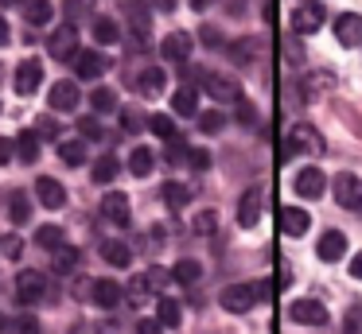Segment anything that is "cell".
Instances as JSON below:
<instances>
[{
	"mask_svg": "<svg viewBox=\"0 0 362 334\" xmlns=\"http://www.w3.org/2000/svg\"><path fill=\"white\" fill-rule=\"evenodd\" d=\"M40 82H43V62L40 59H24L16 66V78H12L16 93H20V97H32V93L40 90Z\"/></svg>",
	"mask_w": 362,
	"mask_h": 334,
	"instance_id": "cell-6",
	"label": "cell"
},
{
	"mask_svg": "<svg viewBox=\"0 0 362 334\" xmlns=\"http://www.w3.org/2000/svg\"><path fill=\"white\" fill-rule=\"evenodd\" d=\"M12 330H16V334H40V318H35V315H20L16 323H12Z\"/></svg>",
	"mask_w": 362,
	"mask_h": 334,
	"instance_id": "cell-42",
	"label": "cell"
},
{
	"mask_svg": "<svg viewBox=\"0 0 362 334\" xmlns=\"http://www.w3.org/2000/svg\"><path fill=\"white\" fill-rule=\"evenodd\" d=\"M51 12H55V8H51L47 0H24V20H28V23H35V28L51 23Z\"/></svg>",
	"mask_w": 362,
	"mask_h": 334,
	"instance_id": "cell-30",
	"label": "cell"
},
{
	"mask_svg": "<svg viewBox=\"0 0 362 334\" xmlns=\"http://www.w3.org/2000/svg\"><path fill=\"white\" fill-rule=\"evenodd\" d=\"M288 318L292 323H304V326H323L327 323V307L320 299H296L288 307Z\"/></svg>",
	"mask_w": 362,
	"mask_h": 334,
	"instance_id": "cell-10",
	"label": "cell"
},
{
	"mask_svg": "<svg viewBox=\"0 0 362 334\" xmlns=\"http://www.w3.org/2000/svg\"><path fill=\"white\" fill-rule=\"evenodd\" d=\"M35 132H43L47 140L63 136V132H59V121H55V117H40V121H35Z\"/></svg>",
	"mask_w": 362,
	"mask_h": 334,
	"instance_id": "cell-43",
	"label": "cell"
},
{
	"mask_svg": "<svg viewBox=\"0 0 362 334\" xmlns=\"http://www.w3.org/2000/svg\"><path fill=\"white\" fill-rule=\"evenodd\" d=\"M315 253H320V261H339V256L346 253V237L339 229H327L320 237V249H315Z\"/></svg>",
	"mask_w": 362,
	"mask_h": 334,
	"instance_id": "cell-23",
	"label": "cell"
},
{
	"mask_svg": "<svg viewBox=\"0 0 362 334\" xmlns=\"http://www.w3.org/2000/svg\"><path fill=\"white\" fill-rule=\"evenodd\" d=\"M78 85L71 82V78H63V82L51 85V105H55V113H74L78 109Z\"/></svg>",
	"mask_w": 362,
	"mask_h": 334,
	"instance_id": "cell-13",
	"label": "cell"
},
{
	"mask_svg": "<svg viewBox=\"0 0 362 334\" xmlns=\"http://www.w3.org/2000/svg\"><path fill=\"white\" fill-rule=\"evenodd\" d=\"M343 334H362V307H346V315H343Z\"/></svg>",
	"mask_w": 362,
	"mask_h": 334,
	"instance_id": "cell-40",
	"label": "cell"
},
{
	"mask_svg": "<svg viewBox=\"0 0 362 334\" xmlns=\"http://www.w3.org/2000/svg\"><path fill=\"white\" fill-rule=\"evenodd\" d=\"M148 129L156 132L160 140H180V132H175V121H172V117H164V113L148 117Z\"/></svg>",
	"mask_w": 362,
	"mask_h": 334,
	"instance_id": "cell-36",
	"label": "cell"
},
{
	"mask_svg": "<svg viewBox=\"0 0 362 334\" xmlns=\"http://www.w3.org/2000/svg\"><path fill=\"white\" fill-rule=\"evenodd\" d=\"M90 295H94L98 307H117V303H121V284H117V280H94Z\"/></svg>",
	"mask_w": 362,
	"mask_h": 334,
	"instance_id": "cell-22",
	"label": "cell"
},
{
	"mask_svg": "<svg viewBox=\"0 0 362 334\" xmlns=\"http://www.w3.org/2000/svg\"><path fill=\"white\" fill-rule=\"evenodd\" d=\"M125 20H129V31H133V43L136 47H148V39H152V12H148V4L129 0V4H125Z\"/></svg>",
	"mask_w": 362,
	"mask_h": 334,
	"instance_id": "cell-2",
	"label": "cell"
},
{
	"mask_svg": "<svg viewBox=\"0 0 362 334\" xmlns=\"http://www.w3.org/2000/svg\"><path fill=\"white\" fill-rule=\"evenodd\" d=\"M199 129H203V132H218L222 129V113H214V109H211V113H203V117H199Z\"/></svg>",
	"mask_w": 362,
	"mask_h": 334,
	"instance_id": "cell-47",
	"label": "cell"
},
{
	"mask_svg": "<svg viewBox=\"0 0 362 334\" xmlns=\"http://www.w3.org/2000/svg\"><path fill=\"white\" fill-rule=\"evenodd\" d=\"M102 217L105 222H113V225H129V198L121 191H113V194H105L102 198Z\"/></svg>",
	"mask_w": 362,
	"mask_h": 334,
	"instance_id": "cell-19",
	"label": "cell"
},
{
	"mask_svg": "<svg viewBox=\"0 0 362 334\" xmlns=\"http://www.w3.org/2000/svg\"><path fill=\"white\" fill-rule=\"evenodd\" d=\"M35 241H40L43 249H51V253H55V249H63V229H59V225H40Z\"/></svg>",
	"mask_w": 362,
	"mask_h": 334,
	"instance_id": "cell-37",
	"label": "cell"
},
{
	"mask_svg": "<svg viewBox=\"0 0 362 334\" xmlns=\"http://www.w3.org/2000/svg\"><path fill=\"white\" fill-rule=\"evenodd\" d=\"M300 152H323V140L315 136L312 124H296V129L288 132V140L281 144V155L288 160V155H300Z\"/></svg>",
	"mask_w": 362,
	"mask_h": 334,
	"instance_id": "cell-3",
	"label": "cell"
},
{
	"mask_svg": "<svg viewBox=\"0 0 362 334\" xmlns=\"http://www.w3.org/2000/svg\"><path fill=\"white\" fill-rule=\"evenodd\" d=\"M238 121H242V124H250V129H253V124H257V113H253V105H250V101H238Z\"/></svg>",
	"mask_w": 362,
	"mask_h": 334,
	"instance_id": "cell-48",
	"label": "cell"
},
{
	"mask_svg": "<svg viewBox=\"0 0 362 334\" xmlns=\"http://www.w3.org/2000/svg\"><path fill=\"white\" fill-rule=\"evenodd\" d=\"M214 225H218V217H214V210H203V214L195 217V233H214Z\"/></svg>",
	"mask_w": 362,
	"mask_h": 334,
	"instance_id": "cell-44",
	"label": "cell"
},
{
	"mask_svg": "<svg viewBox=\"0 0 362 334\" xmlns=\"http://www.w3.org/2000/svg\"><path fill=\"white\" fill-rule=\"evenodd\" d=\"M152 167H156V155L148 152V148H133V155H129V171H133L136 179L152 175Z\"/></svg>",
	"mask_w": 362,
	"mask_h": 334,
	"instance_id": "cell-27",
	"label": "cell"
},
{
	"mask_svg": "<svg viewBox=\"0 0 362 334\" xmlns=\"http://www.w3.org/2000/svg\"><path fill=\"white\" fill-rule=\"evenodd\" d=\"M160 198L168 202V210H183V206H187V198H191V191H187L183 183H164Z\"/></svg>",
	"mask_w": 362,
	"mask_h": 334,
	"instance_id": "cell-31",
	"label": "cell"
},
{
	"mask_svg": "<svg viewBox=\"0 0 362 334\" xmlns=\"http://www.w3.org/2000/svg\"><path fill=\"white\" fill-rule=\"evenodd\" d=\"M320 28H323V4H304L292 12V31L296 35H312Z\"/></svg>",
	"mask_w": 362,
	"mask_h": 334,
	"instance_id": "cell-12",
	"label": "cell"
},
{
	"mask_svg": "<svg viewBox=\"0 0 362 334\" xmlns=\"http://www.w3.org/2000/svg\"><path fill=\"white\" fill-rule=\"evenodd\" d=\"M117 35H121V31H117V23H113V20H105V16H102V20H94V39H98V43L110 47V43H117Z\"/></svg>",
	"mask_w": 362,
	"mask_h": 334,
	"instance_id": "cell-38",
	"label": "cell"
},
{
	"mask_svg": "<svg viewBox=\"0 0 362 334\" xmlns=\"http://www.w3.org/2000/svg\"><path fill=\"white\" fill-rule=\"evenodd\" d=\"M102 70H105V54L102 51H78L74 54V74L78 78H102Z\"/></svg>",
	"mask_w": 362,
	"mask_h": 334,
	"instance_id": "cell-18",
	"label": "cell"
},
{
	"mask_svg": "<svg viewBox=\"0 0 362 334\" xmlns=\"http://www.w3.org/2000/svg\"><path fill=\"white\" fill-rule=\"evenodd\" d=\"M98 253H102V261L113 264V268H129V264H133V249H129L125 241H102Z\"/></svg>",
	"mask_w": 362,
	"mask_h": 334,
	"instance_id": "cell-21",
	"label": "cell"
},
{
	"mask_svg": "<svg viewBox=\"0 0 362 334\" xmlns=\"http://www.w3.org/2000/svg\"><path fill=\"white\" fill-rule=\"evenodd\" d=\"M152 4H156L160 12H172V8H175V0H152Z\"/></svg>",
	"mask_w": 362,
	"mask_h": 334,
	"instance_id": "cell-55",
	"label": "cell"
},
{
	"mask_svg": "<svg viewBox=\"0 0 362 334\" xmlns=\"http://www.w3.org/2000/svg\"><path fill=\"white\" fill-rule=\"evenodd\" d=\"M335 198L343 210H362V179L351 171H339L335 175Z\"/></svg>",
	"mask_w": 362,
	"mask_h": 334,
	"instance_id": "cell-5",
	"label": "cell"
},
{
	"mask_svg": "<svg viewBox=\"0 0 362 334\" xmlns=\"http://www.w3.org/2000/svg\"><path fill=\"white\" fill-rule=\"evenodd\" d=\"M253 47H257V43H253V39H238V47H234V51H230V54H234V62H250Z\"/></svg>",
	"mask_w": 362,
	"mask_h": 334,
	"instance_id": "cell-46",
	"label": "cell"
},
{
	"mask_svg": "<svg viewBox=\"0 0 362 334\" xmlns=\"http://www.w3.org/2000/svg\"><path fill=\"white\" fill-rule=\"evenodd\" d=\"M4 330H8V318H4V315H0V334H4Z\"/></svg>",
	"mask_w": 362,
	"mask_h": 334,
	"instance_id": "cell-58",
	"label": "cell"
},
{
	"mask_svg": "<svg viewBox=\"0 0 362 334\" xmlns=\"http://www.w3.org/2000/svg\"><path fill=\"white\" fill-rule=\"evenodd\" d=\"M253 303H257V287L253 284H230L226 292H222V307H226L230 315H245Z\"/></svg>",
	"mask_w": 362,
	"mask_h": 334,
	"instance_id": "cell-9",
	"label": "cell"
},
{
	"mask_svg": "<svg viewBox=\"0 0 362 334\" xmlns=\"http://www.w3.org/2000/svg\"><path fill=\"white\" fill-rule=\"evenodd\" d=\"M172 105H175V113H180V117H195V109H199L195 85H180V90H175V97H172Z\"/></svg>",
	"mask_w": 362,
	"mask_h": 334,
	"instance_id": "cell-25",
	"label": "cell"
},
{
	"mask_svg": "<svg viewBox=\"0 0 362 334\" xmlns=\"http://www.w3.org/2000/svg\"><path fill=\"white\" fill-rule=\"evenodd\" d=\"M0 4H16V0H0Z\"/></svg>",
	"mask_w": 362,
	"mask_h": 334,
	"instance_id": "cell-59",
	"label": "cell"
},
{
	"mask_svg": "<svg viewBox=\"0 0 362 334\" xmlns=\"http://www.w3.org/2000/svg\"><path fill=\"white\" fill-rule=\"evenodd\" d=\"M351 276H354V280H362V253H354V261H351Z\"/></svg>",
	"mask_w": 362,
	"mask_h": 334,
	"instance_id": "cell-54",
	"label": "cell"
},
{
	"mask_svg": "<svg viewBox=\"0 0 362 334\" xmlns=\"http://www.w3.org/2000/svg\"><path fill=\"white\" fill-rule=\"evenodd\" d=\"M164 85H168V74L160 66H148V70H141V78H136V90L141 93H148V97H156V93H164Z\"/></svg>",
	"mask_w": 362,
	"mask_h": 334,
	"instance_id": "cell-24",
	"label": "cell"
},
{
	"mask_svg": "<svg viewBox=\"0 0 362 334\" xmlns=\"http://www.w3.org/2000/svg\"><path fill=\"white\" fill-rule=\"evenodd\" d=\"M180 315H183L180 303L168 299V295H160V303H156V318H160V323H164V326H180Z\"/></svg>",
	"mask_w": 362,
	"mask_h": 334,
	"instance_id": "cell-34",
	"label": "cell"
},
{
	"mask_svg": "<svg viewBox=\"0 0 362 334\" xmlns=\"http://www.w3.org/2000/svg\"><path fill=\"white\" fill-rule=\"evenodd\" d=\"M206 4H211V0H191V8H195V12H203Z\"/></svg>",
	"mask_w": 362,
	"mask_h": 334,
	"instance_id": "cell-57",
	"label": "cell"
},
{
	"mask_svg": "<svg viewBox=\"0 0 362 334\" xmlns=\"http://www.w3.org/2000/svg\"><path fill=\"white\" fill-rule=\"evenodd\" d=\"M8 217H12V225L32 222V202H28V194H24V191H16V194L8 198Z\"/></svg>",
	"mask_w": 362,
	"mask_h": 334,
	"instance_id": "cell-29",
	"label": "cell"
},
{
	"mask_svg": "<svg viewBox=\"0 0 362 334\" xmlns=\"http://www.w3.org/2000/svg\"><path fill=\"white\" fill-rule=\"evenodd\" d=\"M136 334H164V323H160V318H144V323L136 326Z\"/></svg>",
	"mask_w": 362,
	"mask_h": 334,
	"instance_id": "cell-49",
	"label": "cell"
},
{
	"mask_svg": "<svg viewBox=\"0 0 362 334\" xmlns=\"http://www.w3.org/2000/svg\"><path fill=\"white\" fill-rule=\"evenodd\" d=\"M121 124H125V132H136V129H141V117H136V113H125V117H121Z\"/></svg>",
	"mask_w": 362,
	"mask_h": 334,
	"instance_id": "cell-52",
	"label": "cell"
},
{
	"mask_svg": "<svg viewBox=\"0 0 362 334\" xmlns=\"http://www.w3.org/2000/svg\"><path fill=\"white\" fill-rule=\"evenodd\" d=\"M78 132H82V140H102V136H105L102 124H98V117H82V121H78Z\"/></svg>",
	"mask_w": 362,
	"mask_h": 334,
	"instance_id": "cell-41",
	"label": "cell"
},
{
	"mask_svg": "<svg viewBox=\"0 0 362 334\" xmlns=\"http://www.w3.org/2000/svg\"><path fill=\"white\" fill-rule=\"evenodd\" d=\"M335 39L343 47H354V43H362V16H354V12H343L335 20Z\"/></svg>",
	"mask_w": 362,
	"mask_h": 334,
	"instance_id": "cell-17",
	"label": "cell"
},
{
	"mask_svg": "<svg viewBox=\"0 0 362 334\" xmlns=\"http://www.w3.org/2000/svg\"><path fill=\"white\" fill-rule=\"evenodd\" d=\"M261 214H265V194H261V186H250V191L242 194V202H238V222H242L245 229H257Z\"/></svg>",
	"mask_w": 362,
	"mask_h": 334,
	"instance_id": "cell-7",
	"label": "cell"
},
{
	"mask_svg": "<svg viewBox=\"0 0 362 334\" xmlns=\"http://www.w3.org/2000/svg\"><path fill=\"white\" fill-rule=\"evenodd\" d=\"M164 284H168V272L148 268V272H141V276H133L129 292H136V299H144V295H152V292H164Z\"/></svg>",
	"mask_w": 362,
	"mask_h": 334,
	"instance_id": "cell-15",
	"label": "cell"
},
{
	"mask_svg": "<svg viewBox=\"0 0 362 334\" xmlns=\"http://www.w3.org/2000/svg\"><path fill=\"white\" fill-rule=\"evenodd\" d=\"M191 39L183 35V31H172V35L164 39V43H160V54H164L168 62H187V54H191Z\"/></svg>",
	"mask_w": 362,
	"mask_h": 334,
	"instance_id": "cell-20",
	"label": "cell"
},
{
	"mask_svg": "<svg viewBox=\"0 0 362 334\" xmlns=\"http://www.w3.org/2000/svg\"><path fill=\"white\" fill-rule=\"evenodd\" d=\"M292 186H296L300 198H320L323 186H327V179H323V171H320V167H300V171H296V179H292Z\"/></svg>",
	"mask_w": 362,
	"mask_h": 334,
	"instance_id": "cell-11",
	"label": "cell"
},
{
	"mask_svg": "<svg viewBox=\"0 0 362 334\" xmlns=\"http://www.w3.org/2000/svg\"><path fill=\"white\" fill-rule=\"evenodd\" d=\"M43 292H47V276H43V272L24 268V272L16 276V299H20V303H40Z\"/></svg>",
	"mask_w": 362,
	"mask_h": 334,
	"instance_id": "cell-8",
	"label": "cell"
},
{
	"mask_svg": "<svg viewBox=\"0 0 362 334\" xmlns=\"http://www.w3.org/2000/svg\"><path fill=\"white\" fill-rule=\"evenodd\" d=\"M82 8H86V0H66V16H71V20L82 16Z\"/></svg>",
	"mask_w": 362,
	"mask_h": 334,
	"instance_id": "cell-53",
	"label": "cell"
},
{
	"mask_svg": "<svg viewBox=\"0 0 362 334\" xmlns=\"http://www.w3.org/2000/svg\"><path fill=\"white\" fill-rule=\"evenodd\" d=\"M276 222H281V229L288 233V237H304V233H308V225H312V217H308L300 206H281Z\"/></svg>",
	"mask_w": 362,
	"mask_h": 334,
	"instance_id": "cell-16",
	"label": "cell"
},
{
	"mask_svg": "<svg viewBox=\"0 0 362 334\" xmlns=\"http://www.w3.org/2000/svg\"><path fill=\"white\" fill-rule=\"evenodd\" d=\"M12 152H16V144H12L8 136H0V167H4V163L12 160Z\"/></svg>",
	"mask_w": 362,
	"mask_h": 334,
	"instance_id": "cell-51",
	"label": "cell"
},
{
	"mask_svg": "<svg viewBox=\"0 0 362 334\" xmlns=\"http://www.w3.org/2000/svg\"><path fill=\"white\" fill-rule=\"evenodd\" d=\"M16 155L24 163L40 160V132H20V136H16Z\"/></svg>",
	"mask_w": 362,
	"mask_h": 334,
	"instance_id": "cell-28",
	"label": "cell"
},
{
	"mask_svg": "<svg viewBox=\"0 0 362 334\" xmlns=\"http://www.w3.org/2000/svg\"><path fill=\"white\" fill-rule=\"evenodd\" d=\"M59 155H63V163L78 167V163H86V144L82 140H59Z\"/></svg>",
	"mask_w": 362,
	"mask_h": 334,
	"instance_id": "cell-32",
	"label": "cell"
},
{
	"mask_svg": "<svg viewBox=\"0 0 362 334\" xmlns=\"http://www.w3.org/2000/svg\"><path fill=\"white\" fill-rule=\"evenodd\" d=\"M195 78L203 82V90L211 93L214 101H242V85L226 74H214V70H195Z\"/></svg>",
	"mask_w": 362,
	"mask_h": 334,
	"instance_id": "cell-1",
	"label": "cell"
},
{
	"mask_svg": "<svg viewBox=\"0 0 362 334\" xmlns=\"http://www.w3.org/2000/svg\"><path fill=\"white\" fill-rule=\"evenodd\" d=\"M203 43H206V47H222V31L206 23V28H203Z\"/></svg>",
	"mask_w": 362,
	"mask_h": 334,
	"instance_id": "cell-50",
	"label": "cell"
},
{
	"mask_svg": "<svg viewBox=\"0 0 362 334\" xmlns=\"http://www.w3.org/2000/svg\"><path fill=\"white\" fill-rule=\"evenodd\" d=\"M172 280H175V284H183V287L199 284V280H203V264H199V261H180L172 268Z\"/></svg>",
	"mask_w": 362,
	"mask_h": 334,
	"instance_id": "cell-26",
	"label": "cell"
},
{
	"mask_svg": "<svg viewBox=\"0 0 362 334\" xmlns=\"http://www.w3.org/2000/svg\"><path fill=\"white\" fill-rule=\"evenodd\" d=\"M187 163H191L195 171H206V167H211V152H203V148H191Z\"/></svg>",
	"mask_w": 362,
	"mask_h": 334,
	"instance_id": "cell-45",
	"label": "cell"
},
{
	"mask_svg": "<svg viewBox=\"0 0 362 334\" xmlns=\"http://www.w3.org/2000/svg\"><path fill=\"white\" fill-rule=\"evenodd\" d=\"M47 51H51V59H59V62H66V59L78 54V31H74V23H63V28L51 31Z\"/></svg>",
	"mask_w": 362,
	"mask_h": 334,
	"instance_id": "cell-4",
	"label": "cell"
},
{
	"mask_svg": "<svg viewBox=\"0 0 362 334\" xmlns=\"http://www.w3.org/2000/svg\"><path fill=\"white\" fill-rule=\"evenodd\" d=\"M35 194H40V202L47 210H59L66 202V186L59 183V179H51V175H40L35 179Z\"/></svg>",
	"mask_w": 362,
	"mask_h": 334,
	"instance_id": "cell-14",
	"label": "cell"
},
{
	"mask_svg": "<svg viewBox=\"0 0 362 334\" xmlns=\"http://www.w3.org/2000/svg\"><path fill=\"white\" fill-rule=\"evenodd\" d=\"M90 105H94V113H113V109H117V93L98 85V90L90 93Z\"/></svg>",
	"mask_w": 362,
	"mask_h": 334,
	"instance_id": "cell-35",
	"label": "cell"
},
{
	"mask_svg": "<svg viewBox=\"0 0 362 334\" xmlns=\"http://www.w3.org/2000/svg\"><path fill=\"white\" fill-rule=\"evenodd\" d=\"M8 43V23H4V16H0V47Z\"/></svg>",
	"mask_w": 362,
	"mask_h": 334,
	"instance_id": "cell-56",
	"label": "cell"
},
{
	"mask_svg": "<svg viewBox=\"0 0 362 334\" xmlns=\"http://www.w3.org/2000/svg\"><path fill=\"white\" fill-rule=\"evenodd\" d=\"M74 264H78V249L71 245L55 249V272H74Z\"/></svg>",
	"mask_w": 362,
	"mask_h": 334,
	"instance_id": "cell-39",
	"label": "cell"
},
{
	"mask_svg": "<svg viewBox=\"0 0 362 334\" xmlns=\"http://www.w3.org/2000/svg\"><path fill=\"white\" fill-rule=\"evenodd\" d=\"M117 171H121L117 155H102V160L94 163V183H113V179H117Z\"/></svg>",
	"mask_w": 362,
	"mask_h": 334,
	"instance_id": "cell-33",
	"label": "cell"
}]
</instances>
